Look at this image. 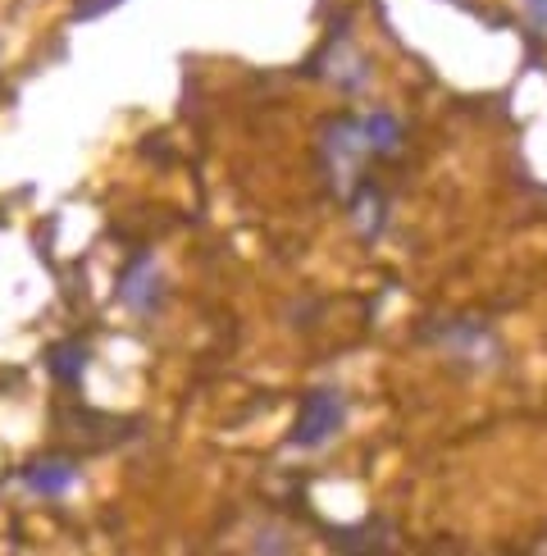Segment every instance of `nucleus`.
Here are the masks:
<instances>
[{"label": "nucleus", "mask_w": 547, "mask_h": 556, "mask_svg": "<svg viewBox=\"0 0 547 556\" xmlns=\"http://www.w3.org/2000/svg\"><path fill=\"white\" fill-rule=\"evenodd\" d=\"M342 420H347V397H342L338 388H315L302 406V415H296V425H292V443L296 447H325L342 429Z\"/></svg>", "instance_id": "1"}, {"label": "nucleus", "mask_w": 547, "mask_h": 556, "mask_svg": "<svg viewBox=\"0 0 547 556\" xmlns=\"http://www.w3.org/2000/svg\"><path fill=\"white\" fill-rule=\"evenodd\" d=\"M160 292H165V278H160V265L147 256L137 261L128 274H124V288H119V301L137 315H151L160 306Z\"/></svg>", "instance_id": "2"}, {"label": "nucleus", "mask_w": 547, "mask_h": 556, "mask_svg": "<svg viewBox=\"0 0 547 556\" xmlns=\"http://www.w3.org/2000/svg\"><path fill=\"white\" fill-rule=\"evenodd\" d=\"M23 483L41 497H60L74 489V466H68V460H37V466H28V475H23Z\"/></svg>", "instance_id": "3"}, {"label": "nucleus", "mask_w": 547, "mask_h": 556, "mask_svg": "<svg viewBox=\"0 0 547 556\" xmlns=\"http://www.w3.org/2000/svg\"><path fill=\"white\" fill-rule=\"evenodd\" d=\"M360 132H365V147L370 151H397L402 147V124L393 114H370V119L360 124Z\"/></svg>", "instance_id": "4"}, {"label": "nucleus", "mask_w": 547, "mask_h": 556, "mask_svg": "<svg viewBox=\"0 0 547 556\" xmlns=\"http://www.w3.org/2000/svg\"><path fill=\"white\" fill-rule=\"evenodd\" d=\"M87 361H91V352L82 342H64V346H55V352H51V369H55V379H64V383H74L87 369Z\"/></svg>", "instance_id": "5"}, {"label": "nucleus", "mask_w": 547, "mask_h": 556, "mask_svg": "<svg viewBox=\"0 0 547 556\" xmlns=\"http://www.w3.org/2000/svg\"><path fill=\"white\" fill-rule=\"evenodd\" d=\"M110 5H119V0H78V18H87V14H105Z\"/></svg>", "instance_id": "6"}, {"label": "nucleus", "mask_w": 547, "mask_h": 556, "mask_svg": "<svg viewBox=\"0 0 547 556\" xmlns=\"http://www.w3.org/2000/svg\"><path fill=\"white\" fill-rule=\"evenodd\" d=\"M524 10H530V18L538 28H547V0H524Z\"/></svg>", "instance_id": "7"}]
</instances>
